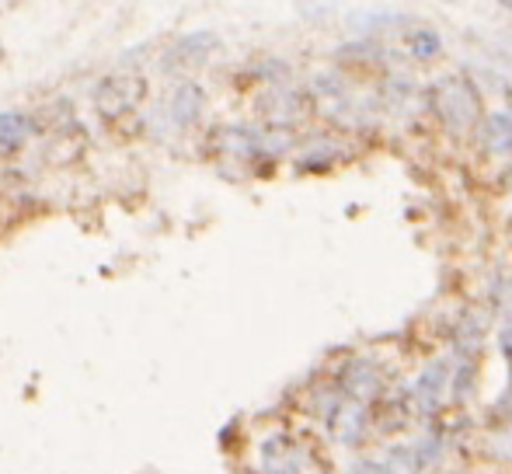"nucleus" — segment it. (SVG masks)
Segmentation results:
<instances>
[{
	"label": "nucleus",
	"instance_id": "1",
	"mask_svg": "<svg viewBox=\"0 0 512 474\" xmlns=\"http://www.w3.org/2000/svg\"><path fill=\"white\" fill-rule=\"evenodd\" d=\"M429 102H432V112H436L446 126L467 129L481 119V98L464 77H443L439 84H432Z\"/></svg>",
	"mask_w": 512,
	"mask_h": 474
},
{
	"label": "nucleus",
	"instance_id": "2",
	"mask_svg": "<svg viewBox=\"0 0 512 474\" xmlns=\"http://www.w3.org/2000/svg\"><path fill=\"white\" fill-rule=\"evenodd\" d=\"M220 49V39L213 32H192L182 35L168 46V53L161 56V67L164 70H192V67H203L209 56Z\"/></svg>",
	"mask_w": 512,
	"mask_h": 474
},
{
	"label": "nucleus",
	"instance_id": "3",
	"mask_svg": "<svg viewBox=\"0 0 512 474\" xmlns=\"http://www.w3.org/2000/svg\"><path fill=\"white\" fill-rule=\"evenodd\" d=\"M206 112V91L199 88V84H178L175 91H171V102H168V119L171 126L185 129L192 126V122H199Z\"/></svg>",
	"mask_w": 512,
	"mask_h": 474
},
{
	"label": "nucleus",
	"instance_id": "4",
	"mask_svg": "<svg viewBox=\"0 0 512 474\" xmlns=\"http://www.w3.org/2000/svg\"><path fill=\"white\" fill-rule=\"evenodd\" d=\"M143 84L136 77H108V81L98 88V109L105 116H119V112H129L136 102H140Z\"/></svg>",
	"mask_w": 512,
	"mask_h": 474
},
{
	"label": "nucleus",
	"instance_id": "5",
	"mask_svg": "<svg viewBox=\"0 0 512 474\" xmlns=\"http://www.w3.org/2000/svg\"><path fill=\"white\" fill-rule=\"evenodd\" d=\"M342 391L349 394L352 401H373L380 398V391H384V377H380L377 366L363 363V359H356V363L345 366L342 373Z\"/></svg>",
	"mask_w": 512,
	"mask_h": 474
},
{
	"label": "nucleus",
	"instance_id": "6",
	"mask_svg": "<svg viewBox=\"0 0 512 474\" xmlns=\"http://www.w3.org/2000/svg\"><path fill=\"white\" fill-rule=\"evenodd\" d=\"M331 433L338 436V440L345 443V447H352V443L363 440L366 433V408L363 401H342V405L335 408V415H331Z\"/></svg>",
	"mask_w": 512,
	"mask_h": 474
},
{
	"label": "nucleus",
	"instance_id": "7",
	"mask_svg": "<svg viewBox=\"0 0 512 474\" xmlns=\"http://www.w3.org/2000/svg\"><path fill=\"white\" fill-rule=\"evenodd\" d=\"M446 366H450V359H436V363L425 366V373L418 377L415 398L425 412H436L439 401H443V387H446V380H450V370H446Z\"/></svg>",
	"mask_w": 512,
	"mask_h": 474
},
{
	"label": "nucleus",
	"instance_id": "8",
	"mask_svg": "<svg viewBox=\"0 0 512 474\" xmlns=\"http://www.w3.org/2000/svg\"><path fill=\"white\" fill-rule=\"evenodd\" d=\"M35 133V122L21 112H0V150H21Z\"/></svg>",
	"mask_w": 512,
	"mask_h": 474
},
{
	"label": "nucleus",
	"instance_id": "9",
	"mask_svg": "<svg viewBox=\"0 0 512 474\" xmlns=\"http://www.w3.org/2000/svg\"><path fill=\"white\" fill-rule=\"evenodd\" d=\"M485 143L492 154H512V112H495L485 119Z\"/></svg>",
	"mask_w": 512,
	"mask_h": 474
},
{
	"label": "nucleus",
	"instance_id": "10",
	"mask_svg": "<svg viewBox=\"0 0 512 474\" xmlns=\"http://www.w3.org/2000/svg\"><path fill=\"white\" fill-rule=\"evenodd\" d=\"M293 464H297V461L290 457V443H286L283 436H276V440L265 443V454H262L265 474H290Z\"/></svg>",
	"mask_w": 512,
	"mask_h": 474
},
{
	"label": "nucleus",
	"instance_id": "11",
	"mask_svg": "<svg viewBox=\"0 0 512 474\" xmlns=\"http://www.w3.org/2000/svg\"><path fill=\"white\" fill-rule=\"evenodd\" d=\"M408 49L415 60H436L439 53H443V39H439V32H432V28H415V32L408 35Z\"/></svg>",
	"mask_w": 512,
	"mask_h": 474
},
{
	"label": "nucleus",
	"instance_id": "12",
	"mask_svg": "<svg viewBox=\"0 0 512 474\" xmlns=\"http://www.w3.org/2000/svg\"><path fill=\"white\" fill-rule=\"evenodd\" d=\"M387 471L391 474H418L422 471V457L415 454L411 447H394L391 454H387Z\"/></svg>",
	"mask_w": 512,
	"mask_h": 474
},
{
	"label": "nucleus",
	"instance_id": "13",
	"mask_svg": "<svg viewBox=\"0 0 512 474\" xmlns=\"http://www.w3.org/2000/svg\"><path fill=\"white\" fill-rule=\"evenodd\" d=\"M349 474H391V471H387L384 461H359V464H352Z\"/></svg>",
	"mask_w": 512,
	"mask_h": 474
},
{
	"label": "nucleus",
	"instance_id": "14",
	"mask_svg": "<svg viewBox=\"0 0 512 474\" xmlns=\"http://www.w3.org/2000/svg\"><path fill=\"white\" fill-rule=\"evenodd\" d=\"M502 353L512 356V321H509V328L502 332Z\"/></svg>",
	"mask_w": 512,
	"mask_h": 474
},
{
	"label": "nucleus",
	"instance_id": "15",
	"mask_svg": "<svg viewBox=\"0 0 512 474\" xmlns=\"http://www.w3.org/2000/svg\"><path fill=\"white\" fill-rule=\"evenodd\" d=\"M499 4H502V7H509V11H512V0H499Z\"/></svg>",
	"mask_w": 512,
	"mask_h": 474
},
{
	"label": "nucleus",
	"instance_id": "16",
	"mask_svg": "<svg viewBox=\"0 0 512 474\" xmlns=\"http://www.w3.org/2000/svg\"><path fill=\"white\" fill-rule=\"evenodd\" d=\"M0 56H4V53H0Z\"/></svg>",
	"mask_w": 512,
	"mask_h": 474
}]
</instances>
